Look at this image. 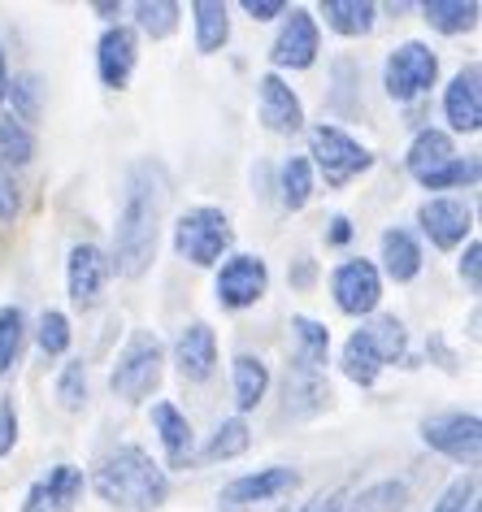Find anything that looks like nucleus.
<instances>
[{"label":"nucleus","instance_id":"4c0bfd02","mask_svg":"<svg viewBox=\"0 0 482 512\" xmlns=\"http://www.w3.org/2000/svg\"><path fill=\"white\" fill-rule=\"evenodd\" d=\"M57 400H61V408H70V413H79V408L87 404V369H83V361H70L66 369H61Z\"/></svg>","mask_w":482,"mask_h":512},{"label":"nucleus","instance_id":"e433bc0d","mask_svg":"<svg viewBox=\"0 0 482 512\" xmlns=\"http://www.w3.org/2000/svg\"><path fill=\"white\" fill-rule=\"evenodd\" d=\"M361 330L374 339V348L383 352V361H387V365L404 352V326L396 322V317H374V322H370V326H361Z\"/></svg>","mask_w":482,"mask_h":512},{"label":"nucleus","instance_id":"a211bd4d","mask_svg":"<svg viewBox=\"0 0 482 512\" xmlns=\"http://www.w3.org/2000/svg\"><path fill=\"white\" fill-rule=\"evenodd\" d=\"M482 70L478 66H465L456 79L448 83L443 92V113H448L452 131H478L482 126Z\"/></svg>","mask_w":482,"mask_h":512},{"label":"nucleus","instance_id":"f3484780","mask_svg":"<svg viewBox=\"0 0 482 512\" xmlns=\"http://www.w3.org/2000/svg\"><path fill=\"white\" fill-rule=\"evenodd\" d=\"M291 486H296V469L274 465V469L244 473V478L226 482V486H222V504H231V508H244V504H265V499L287 495Z\"/></svg>","mask_w":482,"mask_h":512},{"label":"nucleus","instance_id":"b1692460","mask_svg":"<svg viewBox=\"0 0 482 512\" xmlns=\"http://www.w3.org/2000/svg\"><path fill=\"white\" fill-rule=\"evenodd\" d=\"M383 352L374 348V339L365 335V330H357L348 343H344V374L357 382V387H370V382H378V374H383Z\"/></svg>","mask_w":482,"mask_h":512},{"label":"nucleus","instance_id":"58836bf2","mask_svg":"<svg viewBox=\"0 0 482 512\" xmlns=\"http://www.w3.org/2000/svg\"><path fill=\"white\" fill-rule=\"evenodd\" d=\"M469 508H474V478H456L430 512H469Z\"/></svg>","mask_w":482,"mask_h":512},{"label":"nucleus","instance_id":"3c124183","mask_svg":"<svg viewBox=\"0 0 482 512\" xmlns=\"http://www.w3.org/2000/svg\"><path fill=\"white\" fill-rule=\"evenodd\" d=\"M278 512H283V508H278Z\"/></svg>","mask_w":482,"mask_h":512},{"label":"nucleus","instance_id":"a19ab883","mask_svg":"<svg viewBox=\"0 0 482 512\" xmlns=\"http://www.w3.org/2000/svg\"><path fill=\"white\" fill-rule=\"evenodd\" d=\"M18 443V413H14V400L0 395V456H9Z\"/></svg>","mask_w":482,"mask_h":512},{"label":"nucleus","instance_id":"bb28decb","mask_svg":"<svg viewBox=\"0 0 482 512\" xmlns=\"http://www.w3.org/2000/svg\"><path fill=\"white\" fill-rule=\"evenodd\" d=\"M422 14H426V22L435 31L461 35V31H469L478 22V5H474V0H426Z\"/></svg>","mask_w":482,"mask_h":512},{"label":"nucleus","instance_id":"9b49d317","mask_svg":"<svg viewBox=\"0 0 482 512\" xmlns=\"http://www.w3.org/2000/svg\"><path fill=\"white\" fill-rule=\"evenodd\" d=\"M331 291H335V304L344 309L348 317H361V313H374L378 309V296H383V278H378L374 261H344L339 270L331 274Z\"/></svg>","mask_w":482,"mask_h":512},{"label":"nucleus","instance_id":"4468645a","mask_svg":"<svg viewBox=\"0 0 482 512\" xmlns=\"http://www.w3.org/2000/svg\"><path fill=\"white\" fill-rule=\"evenodd\" d=\"M257 100H261V122L270 126L274 135H296L304 131V105L291 87L278 79V74H261L257 83Z\"/></svg>","mask_w":482,"mask_h":512},{"label":"nucleus","instance_id":"37998d69","mask_svg":"<svg viewBox=\"0 0 482 512\" xmlns=\"http://www.w3.org/2000/svg\"><path fill=\"white\" fill-rule=\"evenodd\" d=\"M14 213H18V187H14V174L0 165V222H9Z\"/></svg>","mask_w":482,"mask_h":512},{"label":"nucleus","instance_id":"f704fd0d","mask_svg":"<svg viewBox=\"0 0 482 512\" xmlns=\"http://www.w3.org/2000/svg\"><path fill=\"white\" fill-rule=\"evenodd\" d=\"M426 191H448V187H465V183H478V157H452L448 165H439L435 174L417 178Z\"/></svg>","mask_w":482,"mask_h":512},{"label":"nucleus","instance_id":"20e7f679","mask_svg":"<svg viewBox=\"0 0 482 512\" xmlns=\"http://www.w3.org/2000/svg\"><path fill=\"white\" fill-rule=\"evenodd\" d=\"M309 157L317 161V170H322L326 187H344L352 183L357 174H365L374 165V152L357 144L348 131H339V126H313L309 135Z\"/></svg>","mask_w":482,"mask_h":512},{"label":"nucleus","instance_id":"393cba45","mask_svg":"<svg viewBox=\"0 0 482 512\" xmlns=\"http://www.w3.org/2000/svg\"><path fill=\"white\" fill-rule=\"evenodd\" d=\"M192 18H196V48L200 53H218V48L231 40V18H226L222 0H196Z\"/></svg>","mask_w":482,"mask_h":512},{"label":"nucleus","instance_id":"f8f14e48","mask_svg":"<svg viewBox=\"0 0 482 512\" xmlns=\"http://www.w3.org/2000/svg\"><path fill=\"white\" fill-rule=\"evenodd\" d=\"M83 486L87 482H83L79 465H57L27 491L22 512H74L79 508V499H83Z\"/></svg>","mask_w":482,"mask_h":512},{"label":"nucleus","instance_id":"6ab92c4d","mask_svg":"<svg viewBox=\"0 0 482 512\" xmlns=\"http://www.w3.org/2000/svg\"><path fill=\"white\" fill-rule=\"evenodd\" d=\"M152 426L161 434V447H166V460L170 469H187L196 460V434H192V421H187L174 404H152Z\"/></svg>","mask_w":482,"mask_h":512},{"label":"nucleus","instance_id":"09e8293b","mask_svg":"<svg viewBox=\"0 0 482 512\" xmlns=\"http://www.w3.org/2000/svg\"><path fill=\"white\" fill-rule=\"evenodd\" d=\"M96 14H105V18H113V14H122V5H113V0H100V5H96Z\"/></svg>","mask_w":482,"mask_h":512},{"label":"nucleus","instance_id":"39448f33","mask_svg":"<svg viewBox=\"0 0 482 512\" xmlns=\"http://www.w3.org/2000/svg\"><path fill=\"white\" fill-rule=\"evenodd\" d=\"M174 248L192 265H218L222 252L231 248V222H226V213L209 209V204L183 213L179 226H174Z\"/></svg>","mask_w":482,"mask_h":512},{"label":"nucleus","instance_id":"7ed1b4c3","mask_svg":"<svg viewBox=\"0 0 482 512\" xmlns=\"http://www.w3.org/2000/svg\"><path fill=\"white\" fill-rule=\"evenodd\" d=\"M161 365H166V348L152 330H135L131 343L122 348L118 365L109 374V387L122 395V400H148L161 382Z\"/></svg>","mask_w":482,"mask_h":512},{"label":"nucleus","instance_id":"8fccbe9b","mask_svg":"<svg viewBox=\"0 0 482 512\" xmlns=\"http://www.w3.org/2000/svg\"><path fill=\"white\" fill-rule=\"evenodd\" d=\"M469 512H478V508H469Z\"/></svg>","mask_w":482,"mask_h":512},{"label":"nucleus","instance_id":"f03ea898","mask_svg":"<svg viewBox=\"0 0 482 512\" xmlns=\"http://www.w3.org/2000/svg\"><path fill=\"white\" fill-rule=\"evenodd\" d=\"M92 486L105 504L122 508V512H152L166 504V495H170L166 469H161L144 447H131V443L100 460Z\"/></svg>","mask_w":482,"mask_h":512},{"label":"nucleus","instance_id":"412c9836","mask_svg":"<svg viewBox=\"0 0 482 512\" xmlns=\"http://www.w3.org/2000/svg\"><path fill=\"white\" fill-rule=\"evenodd\" d=\"M383 270L391 283H409V278H417V270H422V248H417V239L409 235V230H387L383 235Z\"/></svg>","mask_w":482,"mask_h":512},{"label":"nucleus","instance_id":"7c9ffc66","mask_svg":"<svg viewBox=\"0 0 482 512\" xmlns=\"http://www.w3.org/2000/svg\"><path fill=\"white\" fill-rule=\"evenodd\" d=\"M35 157V139L14 113H0V165H27Z\"/></svg>","mask_w":482,"mask_h":512},{"label":"nucleus","instance_id":"49530a36","mask_svg":"<svg viewBox=\"0 0 482 512\" xmlns=\"http://www.w3.org/2000/svg\"><path fill=\"white\" fill-rule=\"evenodd\" d=\"M352 239V222L348 217H331V243H348Z\"/></svg>","mask_w":482,"mask_h":512},{"label":"nucleus","instance_id":"aec40b11","mask_svg":"<svg viewBox=\"0 0 482 512\" xmlns=\"http://www.w3.org/2000/svg\"><path fill=\"white\" fill-rule=\"evenodd\" d=\"M452 157H456V152H452V135L426 126V131H417V139L409 144V157H404V165H409L413 178H426V174H435L439 165H448Z\"/></svg>","mask_w":482,"mask_h":512},{"label":"nucleus","instance_id":"a878e982","mask_svg":"<svg viewBox=\"0 0 482 512\" xmlns=\"http://www.w3.org/2000/svg\"><path fill=\"white\" fill-rule=\"evenodd\" d=\"M326 400V378H322V369H309V365H296L291 369V378H287V413H317Z\"/></svg>","mask_w":482,"mask_h":512},{"label":"nucleus","instance_id":"f257e3e1","mask_svg":"<svg viewBox=\"0 0 482 512\" xmlns=\"http://www.w3.org/2000/svg\"><path fill=\"white\" fill-rule=\"evenodd\" d=\"M161 209H166V191H161L157 170L135 165L126 178L122 213L113 226V270L126 278H139L157 256V235H161Z\"/></svg>","mask_w":482,"mask_h":512},{"label":"nucleus","instance_id":"c756f323","mask_svg":"<svg viewBox=\"0 0 482 512\" xmlns=\"http://www.w3.org/2000/svg\"><path fill=\"white\" fill-rule=\"evenodd\" d=\"M22 339H27V317H22V309L18 304H0V378L18 365Z\"/></svg>","mask_w":482,"mask_h":512},{"label":"nucleus","instance_id":"72a5a7b5","mask_svg":"<svg viewBox=\"0 0 482 512\" xmlns=\"http://www.w3.org/2000/svg\"><path fill=\"white\" fill-rule=\"evenodd\" d=\"M400 508H404V482H378L339 512H400Z\"/></svg>","mask_w":482,"mask_h":512},{"label":"nucleus","instance_id":"1a4fd4ad","mask_svg":"<svg viewBox=\"0 0 482 512\" xmlns=\"http://www.w3.org/2000/svg\"><path fill=\"white\" fill-rule=\"evenodd\" d=\"M109 274H113V265H109V256L100 252L96 243H79V248H70L66 287H70L74 309H96L100 296H105Z\"/></svg>","mask_w":482,"mask_h":512},{"label":"nucleus","instance_id":"473e14b6","mask_svg":"<svg viewBox=\"0 0 482 512\" xmlns=\"http://www.w3.org/2000/svg\"><path fill=\"white\" fill-rule=\"evenodd\" d=\"M135 22L144 35H152V40H166V35L179 27V5H174V0H139Z\"/></svg>","mask_w":482,"mask_h":512},{"label":"nucleus","instance_id":"c9c22d12","mask_svg":"<svg viewBox=\"0 0 482 512\" xmlns=\"http://www.w3.org/2000/svg\"><path fill=\"white\" fill-rule=\"evenodd\" d=\"M35 339H40V352L44 356H61V352L70 348V317L57 313V309H48L40 317V330H35Z\"/></svg>","mask_w":482,"mask_h":512},{"label":"nucleus","instance_id":"cd10ccee","mask_svg":"<svg viewBox=\"0 0 482 512\" xmlns=\"http://www.w3.org/2000/svg\"><path fill=\"white\" fill-rule=\"evenodd\" d=\"M291 330H296V365L322 369L326 352H331V330L313 317H291Z\"/></svg>","mask_w":482,"mask_h":512},{"label":"nucleus","instance_id":"5701e85b","mask_svg":"<svg viewBox=\"0 0 482 512\" xmlns=\"http://www.w3.org/2000/svg\"><path fill=\"white\" fill-rule=\"evenodd\" d=\"M265 391H270V369H265L261 356H235V404H239V413H252L261 400H265Z\"/></svg>","mask_w":482,"mask_h":512},{"label":"nucleus","instance_id":"79ce46f5","mask_svg":"<svg viewBox=\"0 0 482 512\" xmlns=\"http://www.w3.org/2000/svg\"><path fill=\"white\" fill-rule=\"evenodd\" d=\"M461 278L469 287H482V243L478 239H469V248H465V256H461Z\"/></svg>","mask_w":482,"mask_h":512},{"label":"nucleus","instance_id":"a18cd8bd","mask_svg":"<svg viewBox=\"0 0 482 512\" xmlns=\"http://www.w3.org/2000/svg\"><path fill=\"white\" fill-rule=\"evenodd\" d=\"M339 508H344V491H331V495L322 491V495H313L300 512H339Z\"/></svg>","mask_w":482,"mask_h":512},{"label":"nucleus","instance_id":"0eeeda50","mask_svg":"<svg viewBox=\"0 0 482 512\" xmlns=\"http://www.w3.org/2000/svg\"><path fill=\"white\" fill-rule=\"evenodd\" d=\"M435 79H439V57L430 53L426 44H417V40H409V44H400L396 53L387 57V96L391 100H417L422 92H430L435 87Z\"/></svg>","mask_w":482,"mask_h":512},{"label":"nucleus","instance_id":"dca6fc26","mask_svg":"<svg viewBox=\"0 0 482 512\" xmlns=\"http://www.w3.org/2000/svg\"><path fill=\"white\" fill-rule=\"evenodd\" d=\"M174 365H179V374L187 382H205L213 374V365H218V339H213V330L205 322H192L179 330V339H174Z\"/></svg>","mask_w":482,"mask_h":512},{"label":"nucleus","instance_id":"ddd939ff","mask_svg":"<svg viewBox=\"0 0 482 512\" xmlns=\"http://www.w3.org/2000/svg\"><path fill=\"white\" fill-rule=\"evenodd\" d=\"M135 57H139V44H135V31L131 27H109L96 44V70H100V83L109 92H122L135 74Z\"/></svg>","mask_w":482,"mask_h":512},{"label":"nucleus","instance_id":"ea45409f","mask_svg":"<svg viewBox=\"0 0 482 512\" xmlns=\"http://www.w3.org/2000/svg\"><path fill=\"white\" fill-rule=\"evenodd\" d=\"M9 92H14V105H18L14 118H18V122H31V118H35V96H40L35 79H31V74H27V79H14V87H9ZM9 92H5V96H9Z\"/></svg>","mask_w":482,"mask_h":512},{"label":"nucleus","instance_id":"4be33fe9","mask_svg":"<svg viewBox=\"0 0 482 512\" xmlns=\"http://www.w3.org/2000/svg\"><path fill=\"white\" fill-rule=\"evenodd\" d=\"M374 14L378 9L370 5V0H326L322 5V18L326 27H331L335 35H370L374 31Z\"/></svg>","mask_w":482,"mask_h":512},{"label":"nucleus","instance_id":"2eb2a0df","mask_svg":"<svg viewBox=\"0 0 482 512\" xmlns=\"http://www.w3.org/2000/svg\"><path fill=\"white\" fill-rule=\"evenodd\" d=\"M417 222H422L426 230V239L435 243V248H456V243H465L469 235V209L461 200H452V196H435V200H426L422 209H417Z\"/></svg>","mask_w":482,"mask_h":512},{"label":"nucleus","instance_id":"de8ad7c7","mask_svg":"<svg viewBox=\"0 0 482 512\" xmlns=\"http://www.w3.org/2000/svg\"><path fill=\"white\" fill-rule=\"evenodd\" d=\"M9 92V66H5V48H0V100Z\"/></svg>","mask_w":482,"mask_h":512},{"label":"nucleus","instance_id":"c03bdc74","mask_svg":"<svg viewBox=\"0 0 482 512\" xmlns=\"http://www.w3.org/2000/svg\"><path fill=\"white\" fill-rule=\"evenodd\" d=\"M244 14H252L257 22H270L278 14H287V5L283 0H244Z\"/></svg>","mask_w":482,"mask_h":512},{"label":"nucleus","instance_id":"423d86ee","mask_svg":"<svg viewBox=\"0 0 482 512\" xmlns=\"http://www.w3.org/2000/svg\"><path fill=\"white\" fill-rule=\"evenodd\" d=\"M422 443L435 447L439 456L456 460V465H478L482 456V421L474 413H439L422 421Z\"/></svg>","mask_w":482,"mask_h":512},{"label":"nucleus","instance_id":"c85d7f7f","mask_svg":"<svg viewBox=\"0 0 482 512\" xmlns=\"http://www.w3.org/2000/svg\"><path fill=\"white\" fill-rule=\"evenodd\" d=\"M278 191H283V209L300 213L313 196V165L309 157H291L283 161V174H278Z\"/></svg>","mask_w":482,"mask_h":512},{"label":"nucleus","instance_id":"2f4dec72","mask_svg":"<svg viewBox=\"0 0 482 512\" xmlns=\"http://www.w3.org/2000/svg\"><path fill=\"white\" fill-rule=\"evenodd\" d=\"M248 443H252V430H248V421L244 417H226L218 430H213V439L205 447V460H231L239 452H248Z\"/></svg>","mask_w":482,"mask_h":512},{"label":"nucleus","instance_id":"9d476101","mask_svg":"<svg viewBox=\"0 0 482 512\" xmlns=\"http://www.w3.org/2000/svg\"><path fill=\"white\" fill-rule=\"evenodd\" d=\"M317 48H322V35H317L313 14L309 9H291L274 48H270V61L278 70H309L317 61Z\"/></svg>","mask_w":482,"mask_h":512},{"label":"nucleus","instance_id":"6e6552de","mask_svg":"<svg viewBox=\"0 0 482 512\" xmlns=\"http://www.w3.org/2000/svg\"><path fill=\"white\" fill-rule=\"evenodd\" d=\"M265 287H270V270H265L261 256H248V252H235L222 261L218 270V300L226 309H252Z\"/></svg>","mask_w":482,"mask_h":512}]
</instances>
